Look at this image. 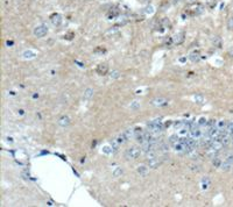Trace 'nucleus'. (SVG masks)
<instances>
[{"label":"nucleus","instance_id":"1a4fd4ad","mask_svg":"<svg viewBox=\"0 0 233 207\" xmlns=\"http://www.w3.org/2000/svg\"><path fill=\"white\" fill-rule=\"evenodd\" d=\"M148 161V166L149 168H152V169H156V168H159L160 165H161V162L159 161V158H152V160H147Z\"/></svg>","mask_w":233,"mask_h":207},{"label":"nucleus","instance_id":"0eeeda50","mask_svg":"<svg viewBox=\"0 0 233 207\" xmlns=\"http://www.w3.org/2000/svg\"><path fill=\"white\" fill-rule=\"evenodd\" d=\"M58 125H60L61 127H68V126L70 125V118L66 116V115L61 116L60 120H58Z\"/></svg>","mask_w":233,"mask_h":207},{"label":"nucleus","instance_id":"2eb2a0df","mask_svg":"<svg viewBox=\"0 0 233 207\" xmlns=\"http://www.w3.org/2000/svg\"><path fill=\"white\" fill-rule=\"evenodd\" d=\"M204 12V6L202 5V4H197L196 6H195V8H193V14L195 15H199Z\"/></svg>","mask_w":233,"mask_h":207},{"label":"nucleus","instance_id":"c756f323","mask_svg":"<svg viewBox=\"0 0 233 207\" xmlns=\"http://www.w3.org/2000/svg\"><path fill=\"white\" fill-rule=\"evenodd\" d=\"M178 139H180V137H178L177 135H173V136H170V140H169V141H170V143H171V144H175L176 142L180 141Z\"/></svg>","mask_w":233,"mask_h":207},{"label":"nucleus","instance_id":"6e6552de","mask_svg":"<svg viewBox=\"0 0 233 207\" xmlns=\"http://www.w3.org/2000/svg\"><path fill=\"white\" fill-rule=\"evenodd\" d=\"M93 94H95V91H93V88L92 87H87L86 90L84 91V94H83V98L85 100H90V99L93 97Z\"/></svg>","mask_w":233,"mask_h":207},{"label":"nucleus","instance_id":"72a5a7b5","mask_svg":"<svg viewBox=\"0 0 233 207\" xmlns=\"http://www.w3.org/2000/svg\"><path fill=\"white\" fill-rule=\"evenodd\" d=\"M189 4H193V2H196V0H187Z\"/></svg>","mask_w":233,"mask_h":207},{"label":"nucleus","instance_id":"5701e85b","mask_svg":"<svg viewBox=\"0 0 233 207\" xmlns=\"http://www.w3.org/2000/svg\"><path fill=\"white\" fill-rule=\"evenodd\" d=\"M113 151H114V150H113V148H112V147H108V145L103 147V153L106 154V155H111Z\"/></svg>","mask_w":233,"mask_h":207},{"label":"nucleus","instance_id":"ddd939ff","mask_svg":"<svg viewBox=\"0 0 233 207\" xmlns=\"http://www.w3.org/2000/svg\"><path fill=\"white\" fill-rule=\"evenodd\" d=\"M23 58H26V59H32V58H35L36 57V53L35 51H33V50H26V51H23Z\"/></svg>","mask_w":233,"mask_h":207},{"label":"nucleus","instance_id":"39448f33","mask_svg":"<svg viewBox=\"0 0 233 207\" xmlns=\"http://www.w3.org/2000/svg\"><path fill=\"white\" fill-rule=\"evenodd\" d=\"M62 20H63V18H62V15L61 14H58V13H54L50 15V21L53 23L54 26H61V23H62Z\"/></svg>","mask_w":233,"mask_h":207},{"label":"nucleus","instance_id":"9b49d317","mask_svg":"<svg viewBox=\"0 0 233 207\" xmlns=\"http://www.w3.org/2000/svg\"><path fill=\"white\" fill-rule=\"evenodd\" d=\"M227 125H229V123H227L225 120H223V119L216 121V128H218V129H220V131H225L226 127H227Z\"/></svg>","mask_w":233,"mask_h":207},{"label":"nucleus","instance_id":"7c9ffc66","mask_svg":"<svg viewBox=\"0 0 233 207\" xmlns=\"http://www.w3.org/2000/svg\"><path fill=\"white\" fill-rule=\"evenodd\" d=\"M145 11H146L147 14H153L154 13V8H153V6H147Z\"/></svg>","mask_w":233,"mask_h":207},{"label":"nucleus","instance_id":"20e7f679","mask_svg":"<svg viewBox=\"0 0 233 207\" xmlns=\"http://www.w3.org/2000/svg\"><path fill=\"white\" fill-rule=\"evenodd\" d=\"M167 104H168V99L162 98V97H158V98H154L152 100V105L153 106H156V107L166 106Z\"/></svg>","mask_w":233,"mask_h":207},{"label":"nucleus","instance_id":"393cba45","mask_svg":"<svg viewBox=\"0 0 233 207\" xmlns=\"http://www.w3.org/2000/svg\"><path fill=\"white\" fill-rule=\"evenodd\" d=\"M122 174H124V170H122L121 168H116V169L113 170V176H114V177H119V176H121Z\"/></svg>","mask_w":233,"mask_h":207},{"label":"nucleus","instance_id":"f257e3e1","mask_svg":"<svg viewBox=\"0 0 233 207\" xmlns=\"http://www.w3.org/2000/svg\"><path fill=\"white\" fill-rule=\"evenodd\" d=\"M141 151H142V149H139L138 147H131V148H128L126 150L125 157L127 160H137V158L140 157Z\"/></svg>","mask_w":233,"mask_h":207},{"label":"nucleus","instance_id":"aec40b11","mask_svg":"<svg viewBox=\"0 0 233 207\" xmlns=\"http://www.w3.org/2000/svg\"><path fill=\"white\" fill-rule=\"evenodd\" d=\"M193 100H195V102H197V104H203V102L205 101V98H204L202 94H195V96H193Z\"/></svg>","mask_w":233,"mask_h":207},{"label":"nucleus","instance_id":"c85d7f7f","mask_svg":"<svg viewBox=\"0 0 233 207\" xmlns=\"http://www.w3.org/2000/svg\"><path fill=\"white\" fill-rule=\"evenodd\" d=\"M227 28H229L230 30H233V15L232 16H230L229 20H227Z\"/></svg>","mask_w":233,"mask_h":207},{"label":"nucleus","instance_id":"a878e982","mask_svg":"<svg viewBox=\"0 0 233 207\" xmlns=\"http://www.w3.org/2000/svg\"><path fill=\"white\" fill-rule=\"evenodd\" d=\"M129 108L132 109V111H137V109L140 108V104H139L138 101H133V102L129 105Z\"/></svg>","mask_w":233,"mask_h":207},{"label":"nucleus","instance_id":"4468645a","mask_svg":"<svg viewBox=\"0 0 233 207\" xmlns=\"http://www.w3.org/2000/svg\"><path fill=\"white\" fill-rule=\"evenodd\" d=\"M210 185H211V180H210L209 177L205 176V177L202 179V188H203V190H208V188L210 187Z\"/></svg>","mask_w":233,"mask_h":207},{"label":"nucleus","instance_id":"473e14b6","mask_svg":"<svg viewBox=\"0 0 233 207\" xmlns=\"http://www.w3.org/2000/svg\"><path fill=\"white\" fill-rule=\"evenodd\" d=\"M98 51H100V53H105V49L104 48H97L95 50V53H98Z\"/></svg>","mask_w":233,"mask_h":207},{"label":"nucleus","instance_id":"b1692460","mask_svg":"<svg viewBox=\"0 0 233 207\" xmlns=\"http://www.w3.org/2000/svg\"><path fill=\"white\" fill-rule=\"evenodd\" d=\"M120 77V72L118 71V70H113L111 73H110V78L111 79H118Z\"/></svg>","mask_w":233,"mask_h":207},{"label":"nucleus","instance_id":"cd10ccee","mask_svg":"<svg viewBox=\"0 0 233 207\" xmlns=\"http://www.w3.org/2000/svg\"><path fill=\"white\" fill-rule=\"evenodd\" d=\"M161 24H162L164 28H170V27H171V23H170V21L168 19H163V20L161 21Z\"/></svg>","mask_w":233,"mask_h":207},{"label":"nucleus","instance_id":"a211bd4d","mask_svg":"<svg viewBox=\"0 0 233 207\" xmlns=\"http://www.w3.org/2000/svg\"><path fill=\"white\" fill-rule=\"evenodd\" d=\"M220 168H222L224 171H230L231 169H233V164H231L230 162H227V161L225 160V162H223Z\"/></svg>","mask_w":233,"mask_h":207},{"label":"nucleus","instance_id":"bb28decb","mask_svg":"<svg viewBox=\"0 0 233 207\" xmlns=\"http://www.w3.org/2000/svg\"><path fill=\"white\" fill-rule=\"evenodd\" d=\"M213 44H214V47H220L222 45V40H220V37H218V36H214V39H213Z\"/></svg>","mask_w":233,"mask_h":207},{"label":"nucleus","instance_id":"7ed1b4c3","mask_svg":"<svg viewBox=\"0 0 233 207\" xmlns=\"http://www.w3.org/2000/svg\"><path fill=\"white\" fill-rule=\"evenodd\" d=\"M96 72L100 76H105L108 73V65L106 63H100L98 64V66L96 68Z\"/></svg>","mask_w":233,"mask_h":207},{"label":"nucleus","instance_id":"dca6fc26","mask_svg":"<svg viewBox=\"0 0 233 207\" xmlns=\"http://www.w3.org/2000/svg\"><path fill=\"white\" fill-rule=\"evenodd\" d=\"M116 140H118V142H119L120 144H124V143H125V142H127L129 139H128L127 135H126V134H125V131H124V133H121V134L116 137Z\"/></svg>","mask_w":233,"mask_h":207},{"label":"nucleus","instance_id":"f03ea898","mask_svg":"<svg viewBox=\"0 0 233 207\" xmlns=\"http://www.w3.org/2000/svg\"><path fill=\"white\" fill-rule=\"evenodd\" d=\"M48 33V27L44 26V24H41V26H37L35 29H34V35L36 37H43L46 36Z\"/></svg>","mask_w":233,"mask_h":207},{"label":"nucleus","instance_id":"4be33fe9","mask_svg":"<svg viewBox=\"0 0 233 207\" xmlns=\"http://www.w3.org/2000/svg\"><path fill=\"white\" fill-rule=\"evenodd\" d=\"M119 145H120V143L118 142L116 139H114V140H112V141H111V147L113 148V150H114V151H116V150L119 149Z\"/></svg>","mask_w":233,"mask_h":207},{"label":"nucleus","instance_id":"f8f14e48","mask_svg":"<svg viewBox=\"0 0 233 207\" xmlns=\"http://www.w3.org/2000/svg\"><path fill=\"white\" fill-rule=\"evenodd\" d=\"M189 58H190L191 62H198L201 59V53L199 51H192L190 55H189Z\"/></svg>","mask_w":233,"mask_h":207},{"label":"nucleus","instance_id":"9d476101","mask_svg":"<svg viewBox=\"0 0 233 207\" xmlns=\"http://www.w3.org/2000/svg\"><path fill=\"white\" fill-rule=\"evenodd\" d=\"M119 13H120V11H119L116 7H112V8L108 11V13H107V18H108V19H114V18H116V16L119 15Z\"/></svg>","mask_w":233,"mask_h":207},{"label":"nucleus","instance_id":"423d86ee","mask_svg":"<svg viewBox=\"0 0 233 207\" xmlns=\"http://www.w3.org/2000/svg\"><path fill=\"white\" fill-rule=\"evenodd\" d=\"M184 39H185V36H184V33H177L174 35V37H173V43L174 44H182L184 42Z\"/></svg>","mask_w":233,"mask_h":207},{"label":"nucleus","instance_id":"412c9836","mask_svg":"<svg viewBox=\"0 0 233 207\" xmlns=\"http://www.w3.org/2000/svg\"><path fill=\"white\" fill-rule=\"evenodd\" d=\"M208 123V119L206 118H204V116H201L198 121H197V125L199 126V127H205V125Z\"/></svg>","mask_w":233,"mask_h":207},{"label":"nucleus","instance_id":"2f4dec72","mask_svg":"<svg viewBox=\"0 0 233 207\" xmlns=\"http://www.w3.org/2000/svg\"><path fill=\"white\" fill-rule=\"evenodd\" d=\"M226 161H227V162H230L231 164H233V155L227 156V157H226Z\"/></svg>","mask_w":233,"mask_h":207},{"label":"nucleus","instance_id":"f3484780","mask_svg":"<svg viewBox=\"0 0 233 207\" xmlns=\"http://www.w3.org/2000/svg\"><path fill=\"white\" fill-rule=\"evenodd\" d=\"M148 172V166H146V165H140L138 168V174L140 176H146Z\"/></svg>","mask_w":233,"mask_h":207},{"label":"nucleus","instance_id":"6ab92c4d","mask_svg":"<svg viewBox=\"0 0 233 207\" xmlns=\"http://www.w3.org/2000/svg\"><path fill=\"white\" fill-rule=\"evenodd\" d=\"M222 161H220V158L218 157V156H216L214 158H212V164H213V166H216V168H220L222 166Z\"/></svg>","mask_w":233,"mask_h":207}]
</instances>
